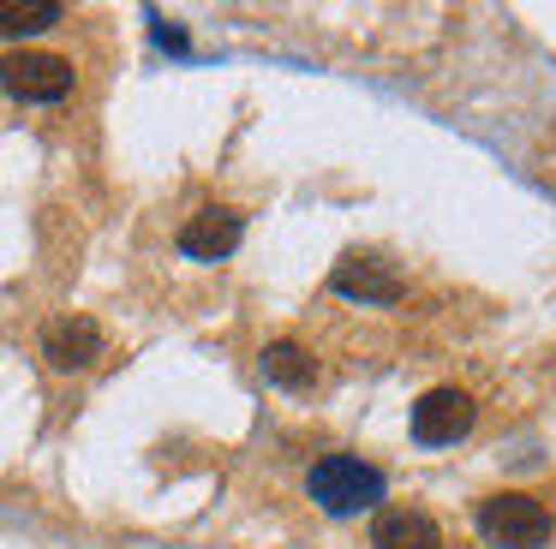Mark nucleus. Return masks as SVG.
<instances>
[{
    "label": "nucleus",
    "mask_w": 556,
    "mask_h": 549,
    "mask_svg": "<svg viewBox=\"0 0 556 549\" xmlns=\"http://www.w3.org/2000/svg\"><path fill=\"white\" fill-rule=\"evenodd\" d=\"M305 489H312V501L324 513H336V520H348V513H365L383 501V472L365 460H353V454H329V460L312 465V477H305Z\"/></svg>",
    "instance_id": "nucleus-1"
},
{
    "label": "nucleus",
    "mask_w": 556,
    "mask_h": 549,
    "mask_svg": "<svg viewBox=\"0 0 556 549\" xmlns=\"http://www.w3.org/2000/svg\"><path fill=\"white\" fill-rule=\"evenodd\" d=\"M479 537L496 549H544L551 544V508L539 496H520V489L491 496L479 508Z\"/></svg>",
    "instance_id": "nucleus-2"
},
{
    "label": "nucleus",
    "mask_w": 556,
    "mask_h": 549,
    "mask_svg": "<svg viewBox=\"0 0 556 549\" xmlns=\"http://www.w3.org/2000/svg\"><path fill=\"white\" fill-rule=\"evenodd\" d=\"M0 90L13 102H61L73 90V60L42 54V48H18L0 60Z\"/></svg>",
    "instance_id": "nucleus-3"
},
{
    "label": "nucleus",
    "mask_w": 556,
    "mask_h": 549,
    "mask_svg": "<svg viewBox=\"0 0 556 549\" xmlns=\"http://www.w3.org/2000/svg\"><path fill=\"white\" fill-rule=\"evenodd\" d=\"M329 286H336L341 298H359V305H395L401 298V269L389 257H377V251H348V257L336 263V274H329Z\"/></svg>",
    "instance_id": "nucleus-4"
},
{
    "label": "nucleus",
    "mask_w": 556,
    "mask_h": 549,
    "mask_svg": "<svg viewBox=\"0 0 556 549\" xmlns=\"http://www.w3.org/2000/svg\"><path fill=\"white\" fill-rule=\"evenodd\" d=\"M467 430H472V400L460 388H431L413 400V442H425V448L460 442Z\"/></svg>",
    "instance_id": "nucleus-5"
},
{
    "label": "nucleus",
    "mask_w": 556,
    "mask_h": 549,
    "mask_svg": "<svg viewBox=\"0 0 556 549\" xmlns=\"http://www.w3.org/2000/svg\"><path fill=\"white\" fill-rule=\"evenodd\" d=\"M240 233H245V221L233 209H198L192 221L180 227V251L192 263H222V257H233Z\"/></svg>",
    "instance_id": "nucleus-6"
},
{
    "label": "nucleus",
    "mask_w": 556,
    "mask_h": 549,
    "mask_svg": "<svg viewBox=\"0 0 556 549\" xmlns=\"http://www.w3.org/2000/svg\"><path fill=\"white\" fill-rule=\"evenodd\" d=\"M97 353H102V329L90 317H61L42 329V358L54 370H85L97 365Z\"/></svg>",
    "instance_id": "nucleus-7"
},
{
    "label": "nucleus",
    "mask_w": 556,
    "mask_h": 549,
    "mask_svg": "<svg viewBox=\"0 0 556 549\" xmlns=\"http://www.w3.org/2000/svg\"><path fill=\"white\" fill-rule=\"evenodd\" d=\"M371 544L377 549H443V537H437V525L425 520V513L413 508H383L371 525Z\"/></svg>",
    "instance_id": "nucleus-8"
},
{
    "label": "nucleus",
    "mask_w": 556,
    "mask_h": 549,
    "mask_svg": "<svg viewBox=\"0 0 556 549\" xmlns=\"http://www.w3.org/2000/svg\"><path fill=\"white\" fill-rule=\"evenodd\" d=\"M264 376L276 382V388L305 394V388L317 382V358L305 353L300 341H269V346H264Z\"/></svg>",
    "instance_id": "nucleus-9"
},
{
    "label": "nucleus",
    "mask_w": 556,
    "mask_h": 549,
    "mask_svg": "<svg viewBox=\"0 0 556 549\" xmlns=\"http://www.w3.org/2000/svg\"><path fill=\"white\" fill-rule=\"evenodd\" d=\"M61 18H66L61 0H0V36H37Z\"/></svg>",
    "instance_id": "nucleus-10"
},
{
    "label": "nucleus",
    "mask_w": 556,
    "mask_h": 549,
    "mask_svg": "<svg viewBox=\"0 0 556 549\" xmlns=\"http://www.w3.org/2000/svg\"><path fill=\"white\" fill-rule=\"evenodd\" d=\"M150 36H156V48H168V54H186V48H192V42H186V30H180V24L156 18V12H150Z\"/></svg>",
    "instance_id": "nucleus-11"
}]
</instances>
